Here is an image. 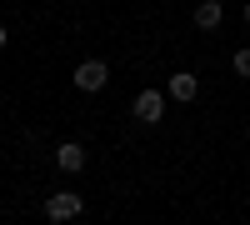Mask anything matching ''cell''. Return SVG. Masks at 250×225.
<instances>
[{"label": "cell", "mask_w": 250, "mask_h": 225, "mask_svg": "<svg viewBox=\"0 0 250 225\" xmlns=\"http://www.w3.org/2000/svg\"><path fill=\"white\" fill-rule=\"evenodd\" d=\"M5 40H10V30H5V25H0V50H5Z\"/></svg>", "instance_id": "8"}, {"label": "cell", "mask_w": 250, "mask_h": 225, "mask_svg": "<svg viewBox=\"0 0 250 225\" xmlns=\"http://www.w3.org/2000/svg\"><path fill=\"white\" fill-rule=\"evenodd\" d=\"M245 25H250V5H245Z\"/></svg>", "instance_id": "9"}, {"label": "cell", "mask_w": 250, "mask_h": 225, "mask_svg": "<svg viewBox=\"0 0 250 225\" xmlns=\"http://www.w3.org/2000/svg\"><path fill=\"white\" fill-rule=\"evenodd\" d=\"M55 165L65 170V175H75V170H85V150H80V145H60V150H55Z\"/></svg>", "instance_id": "6"}, {"label": "cell", "mask_w": 250, "mask_h": 225, "mask_svg": "<svg viewBox=\"0 0 250 225\" xmlns=\"http://www.w3.org/2000/svg\"><path fill=\"white\" fill-rule=\"evenodd\" d=\"M160 115H165V95H160V90H140V95H135V120L155 125Z\"/></svg>", "instance_id": "3"}, {"label": "cell", "mask_w": 250, "mask_h": 225, "mask_svg": "<svg viewBox=\"0 0 250 225\" xmlns=\"http://www.w3.org/2000/svg\"><path fill=\"white\" fill-rule=\"evenodd\" d=\"M220 20H225L220 0H200V5H195V25L200 30H220Z\"/></svg>", "instance_id": "5"}, {"label": "cell", "mask_w": 250, "mask_h": 225, "mask_svg": "<svg viewBox=\"0 0 250 225\" xmlns=\"http://www.w3.org/2000/svg\"><path fill=\"white\" fill-rule=\"evenodd\" d=\"M165 90H170V100H180V105H185V100H195V95H200V80H195L190 70H175Z\"/></svg>", "instance_id": "4"}, {"label": "cell", "mask_w": 250, "mask_h": 225, "mask_svg": "<svg viewBox=\"0 0 250 225\" xmlns=\"http://www.w3.org/2000/svg\"><path fill=\"white\" fill-rule=\"evenodd\" d=\"M80 210H85V200H80L75 190H55V195L45 200V220H55V225H60V220H75Z\"/></svg>", "instance_id": "1"}, {"label": "cell", "mask_w": 250, "mask_h": 225, "mask_svg": "<svg viewBox=\"0 0 250 225\" xmlns=\"http://www.w3.org/2000/svg\"><path fill=\"white\" fill-rule=\"evenodd\" d=\"M230 70H235L240 80H250V50H235V55H230Z\"/></svg>", "instance_id": "7"}, {"label": "cell", "mask_w": 250, "mask_h": 225, "mask_svg": "<svg viewBox=\"0 0 250 225\" xmlns=\"http://www.w3.org/2000/svg\"><path fill=\"white\" fill-rule=\"evenodd\" d=\"M105 80H110L105 60H80V65H75V85L80 90H105Z\"/></svg>", "instance_id": "2"}]
</instances>
